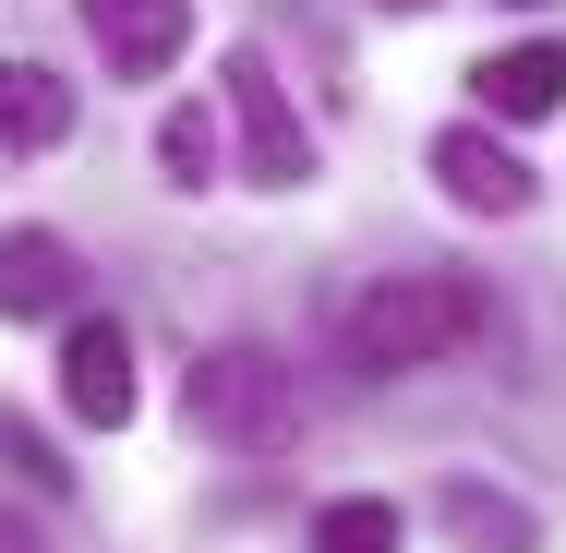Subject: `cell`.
<instances>
[{
    "label": "cell",
    "instance_id": "obj_2",
    "mask_svg": "<svg viewBox=\"0 0 566 553\" xmlns=\"http://www.w3.org/2000/svg\"><path fill=\"white\" fill-rule=\"evenodd\" d=\"M181 410H193V434L229 445V457H290V445H302V373H290L277 349L229 337V349H193Z\"/></svg>",
    "mask_w": 566,
    "mask_h": 553
},
{
    "label": "cell",
    "instance_id": "obj_16",
    "mask_svg": "<svg viewBox=\"0 0 566 553\" xmlns=\"http://www.w3.org/2000/svg\"><path fill=\"white\" fill-rule=\"evenodd\" d=\"M506 12H543V0H506Z\"/></svg>",
    "mask_w": 566,
    "mask_h": 553
},
{
    "label": "cell",
    "instance_id": "obj_8",
    "mask_svg": "<svg viewBox=\"0 0 566 553\" xmlns=\"http://www.w3.org/2000/svg\"><path fill=\"white\" fill-rule=\"evenodd\" d=\"M470 97H482V120H555L566 109V36L482 49V61H470Z\"/></svg>",
    "mask_w": 566,
    "mask_h": 553
},
{
    "label": "cell",
    "instance_id": "obj_5",
    "mask_svg": "<svg viewBox=\"0 0 566 553\" xmlns=\"http://www.w3.org/2000/svg\"><path fill=\"white\" fill-rule=\"evenodd\" d=\"M434 181H447L458 217H531V169H518V145H494V120H458V132H434Z\"/></svg>",
    "mask_w": 566,
    "mask_h": 553
},
{
    "label": "cell",
    "instance_id": "obj_3",
    "mask_svg": "<svg viewBox=\"0 0 566 553\" xmlns=\"http://www.w3.org/2000/svg\"><path fill=\"white\" fill-rule=\"evenodd\" d=\"M218 97H229V132H241V181H253V193H302V181H314V132L290 109L277 61H265V49H229Z\"/></svg>",
    "mask_w": 566,
    "mask_h": 553
},
{
    "label": "cell",
    "instance_id": "obj_7",
    "mask_svg": "<svg viewBox=\"0 0 566 553\" xmlns=\"http://www.w3.org/2000/svg\"><path fill=\"white\" fill-rule=\"evenodd\" d=\"M73 289H85V253L61 228H0V326H49L73 313Z\"/></svg>",
    "mask_w": 566,
    "mask_h": 553
},
{
    "label": "cell",
    "instance_id": "obj_14",
    "mask_svg": "<svg viewBox=\"0 0 566 553\" xmlns=\"http://www.w3.org/2000/svg\"><path fill=\"white\" fill-rule=\"evenodd\" d=\"M0 553H49V542H36V518H12V506H0Z\"/></svg>",
    "mask_w": 566,
    "mask_h": 553
},
{
    "label": "cell",
    "instance_id": "obj_15",
    "mask_svg": "<svg viewBox=\"0 0 566 553\" xmlns=\"http://www.w3.org/2000/svg\"><path fill=\"white\" fill-rule=\"evenodd\" d=\"M386 12H434V0H386Z\"/></svg>",
    "mask_w": 566,
    "mask_h": 553
},
{
    "label": "cell",
    "instance_id": "obj_4",
    "mask_svg": "<svg viewBox=\"0 0 566 553\" xmlns=\"http://www.w3.org/2000/svg\"><path fill=\"white\" fill-rule=\"evenodd\" d=\"M73 12H85V36H97L109 85H157V73L193 49V0H73Z\"/></svg>",
    "mask_w": 566,
    "mask_h": 553
},
{
    "label": "cell",
    "instance_id": "obj_13",
    "mask_svg": "<svg viewBox=\"0 0 566 553\" xmlns=\"http://www.w3.org/2000/svg\"><path fill=\"white\" fill-rule=\"evenodd\" d=\"M0 469H12L24 493H61V481H73V469H61V445L36 434V422H12V410H0Z\"/></svg>",
    "mask_w": 566,
    "mask_h": 553
},
{
    "label": "cell",
    "instance_id": "obj_9",
    "mask_svg": "<svg viewBox=\"0 0 566 553\" xmlns=\"http://www.w3.org/2000/svg\"><path fill=\"white\" fill-rule=\"evenodd\" d=\"M73 145V85L49 61H0V157H49Z\"/></svg>",
    "mask_w": 566,
    "mask_h": 553
},
{
    "label": "cell",
    "instance_id": "obj_1",
    "mask_svg": "<svg viewBox=\"0 0 566 553\" xmlns=\"http://www.w3.org/2000/svg\"><path fill=\"white\" fill-rule=\"evenodd\" d=\"M494 337V289L482 277H458V265H398V277H361L338 301V361L349 373H434L458 349H482Z\"/></svg>",
    "mask_w": 566,
    "mask_h": 553
},
{
    "label": "cell",
    "instance_id": "obj_12",
    "mask_svg": "<svg viewBox=\"0 0 566 553\" xmlns=\"http://www.w3.org/2000/svg\"><path fill=\"white\" fill-rule=\"evenodd\" d=\"M314 553H398V506L386 493H338L314 518Z\"/></svg>",
    "mask_w": 566,
    "mask_h": 553
},
{
    "label": "cell",
    "instance_id": "obj_6",
    "mask_svg": "<svg viewBox=\"0 0 566 553\" xmlns=\"http://www.w3.org/2000/svg\"><path fill=\"white\" fill-rule=\"evenodd\" d=\"M61 410L97 422V434L133 422V337H120V313H73V337H61Z\"/></svg>",
    "mask_w": 566,
    "mask_h": 553
},
{
    "label": "cell",
    "instance_id": "obj_10",
    "mask_svg": "<svg viewBox=\"0 0 566 553\" xmlns=\"http://www.w3.org/2000/svg\"><path fill=\"white\" fill-rule=\"evenodd\" d=\"M434 518H447V542H458V553H543V518H531L518 493L470 481V469L447 481V506H434Z\"/></svg>",
    "mask_w": 566,
    "mask_h": 553
},
{
    "label": "cell",
    "instance_id": "obj_11",
    "mask_svg": "<svg viewBox=\"0 0 566 553\" xmlns=\"http://www.w3.org/2000/svg\"><path fill=\"white\" fill-rule=\"evenodd\" d=\"M218 157H229L218 109H169V120H157V169H169V193H206V181H218Z\"/></svg>",
    "mask_w": 566,
    "mask_h": 553
}]
</instances>
